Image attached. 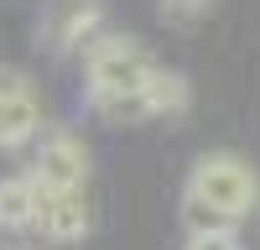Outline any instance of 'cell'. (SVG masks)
Wrapping results in <instances>:
<instances>
[{
    "mask_svg": "<svg viewBox=\"0 0 260 250\" xmlns=\"http://www.w3.org/2000/svg\"><path fill=\"white\" fill-rule=\"evenodd\" d=\"M83 78H89V104L104 99H120V94H141L151 89L156 78V63L141 47L136 37H120V32H104L89 52H83Z\"/></svg>",
    "mask_w": 260,
    "mask_h": 250,
    "instance_id": "7a4b0ae2",
    "label": "cell"
},
{
    "mask_svg": "<svg viewBox=\"0 0 260 250\" xmlns=\"http://www.w3.org/2000/svg\"><path fill=\"white\" fill-rule=\"evenodd\" d=\"M42 131V104L37 89L21 68H0V151H21Z\"/></svg>",
    "mask_w": 260,
    "mask_h": 250,
    "instance_id": "8992f818",
    "label": "cell"
},
{
    "mask_svg": "<svg viewBox=\"0 0 260 250\" xmlns=\"http://www.w3.org/2000/svg\"><path fill=\"white\" fill-rule=\"evenodd\" d=\"M151 99H156V115H182L192 104V83L182 73H172V68H156V78H151Z\"/></svg>",
    "mask_w": 260,
    "mask_h": 250,
    "instance_id": "9c48e42d",
    "label": "cell"
},
{
    "mask_svg": "<svg viewBox=\"0 0 260 250\" xmlns=\"http://www.w3.org/2000/svg\"><path fill=\"white\" fill-rule=\"evenodd\" d=\"M89 110L99 120H110V125H141V120H156V99H151V89H141V94H120V99L89 104Z\"/></svg>",
    "mask_w": 260,
    "mask_h": 250,
    "instance_id": "ba28073f",
    "label": "cell"
},
{
    "mask_svg": "<svg viewBox=\"0 0 260 250\" xmlns=\"http://www.w3.org/2000/svg\"><path fill=\"white\" fill-rule=\"evenodd\" d=\"M6 250H26V245H6Z\"/></svg>",
    "mask_w": 260,
    "mask_h": 250,
    "instance_id": "7c38bea8",
    "label": "cell"
},
{
    "mask_svg": "<svg viewBox=\"0 0 260 250\" xmlns=\"http://www.w3.org/2000/svg\"><path fill=\"white\" fill-rule=\"evenodd\" d=\"M260 208V172L240 151H203L187 172L182 188V224L192 229H213V224H234Z\"/></svg>",
    "mask_w": 260,
    "mask_h": 250,
    "instance_id": "6da1fadb",
    "label": "cell"
},
{
    "mask_svg": "<svg viewBox=\"0 0 260 250\" xmlns=\"http://www.w3.org/2000/svg\"><path fill=\"white\" fill-rule=\"evenodd\" d=\"M89 224H94V214H89V193H83V188H42L37 182L31 229L47 245H73V240L89 235Z\"/></svg>",
    "mask_w": 260,
    "mask_h": 250,
    "instance_id": "5b68a950",
    "label": "cell"
},
{
    "mask_svg": "<svg viewBox=\"0 0 260 250\" xmlns=\"http://www.w3.org/2000/svg\"><path fill=\"white\" fill-rule=\"evenodd\" d=\"M182 250H245V245H240V235L229 224H213V229H192Z\"/></svg>",
    "mask_w": 260,
    "mask_h": 250,
    "instance_id": "8fae6325",
    "label": "cell"
},
{
    "mask_svg": "<svg viewBox=\"0 0 260 250\" xmlns=\"http://www.w3.org/2000/svg\"><path fill=\"white\" fill-rule=\"evenodd\" d=\"M89 172H94V157L73 131H37V151H31V177L42 188H89Z\"/></svg>",
    "mask_w": 260,
    "mask_h": 250,
    "instance_id": "277c9868",
    "label": "cell"
},
{
    "mask_svg": "<svg viewBox=\"0 0 260 250\" xmlns=\"http://www.w3.org/2000/svg\"><path fill=\"white\" fill-rule=\"evenodd\" d=\"M110 32L104 26V6L99 0H47L37 16V42L47 47L52 57H83L94 42Z\"/></svg>",
    "mask_w": 260,
    "mask_h": 250,
    "instance_id": "3957f363",
    "label": "cell"
},
{
    "mask_svg": "<svg viewBox=\"0 0 260 250\" xmlns=\"http://www.w3.org/2000/svg\"><path fill=\"white\" fill-rule=\"evenodd\" d=\"M156 11H161L167 26L192 32V26H203V21L213 16V0H156Z\"/></svg>",
    "mask_w": 260,
    "mask_h": 250,
    "instance_id": "30bf717a",
    "label": "cell"
},
{
    "mask_svg": "<svg viewBox=\"0 0 260 250\" xmlns=\"http://www.w3.org/2000/svg\"><path fill=\"white\" fill-rule=\"evenodd\" d=\"M31 214H37V177H0V229L6 235H21L31 229Z\"/></svg>",
    "mask_w": 260,
    "mask_h": 250,
    "instance_id": "52a82bcc",
    "label": "cell"
}]
</instances>
